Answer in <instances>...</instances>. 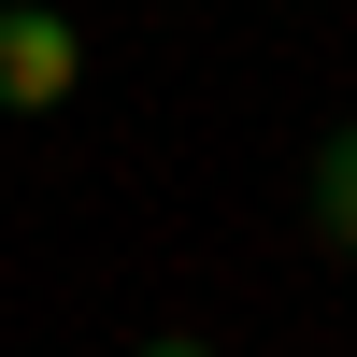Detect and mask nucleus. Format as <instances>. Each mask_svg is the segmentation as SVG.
Returning a JSON list of instances; mask_svg holds the SVG:
<instances>
[{
  "label": "nucleus",
  "mask_w": 357,
  "mask_h": 357,
  "mask_svg": "<svg viewBox=\"0 0 357 357\" xmlns=\"http://www.w3.org/2000/svg\"><path fill=\"white\" fill-rule=\"evenodd\" d=\"M86 86V43L57 0H0V114H57Z\"/></svg>",
  "instance_id": "obj_1"
},
{
  "label": "nucleus",
  "mask_w": 357,
  "mask_h": 357,
  "mask_svg": "<svg viewBox=\"0 0 357 357\" xmlns=\"http://www.w3.org/2000/svg\"><path fill=\"white\" fill-rule=\"evenodd\" d=\"M314 229L357 257V129H329V143H314Z\"/></svg>",
  "instance_id": "obj_2"
},
{
  "label": "nucleus",
  "mask_w": 357,
  "mask_h": 357,
  "mask_svg": "<svg viewBox=\"0 0 357 357\" xmlns=\"http://www.w3.org/2000/svg\"><path fill=\"white\" fill-rule=\"evenodd\" d=\"M143 357H215V343H143Z\"/></svg>",
  "instance_id": "obj_3"
}]
</instances>
